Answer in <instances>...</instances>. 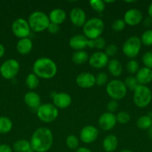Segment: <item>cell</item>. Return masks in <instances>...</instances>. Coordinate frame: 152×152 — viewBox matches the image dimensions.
Wrapping results in <instances>:
<instances>
[{"label": "cell", "instance_id": "1", "mask_svg": "<svg viewBox=\"0 0 152 152\" xmlns=\"http://www.w3.org/2000/svg\"><path fill=\"white\" fill-rule=\"evenodd\" d=\"M53 134L52 131L46 127L36 129L31 137V149L36 152H46L53 145Z\"/></svg>", "mask_w": 152, "mask_h": 152}, {"label": "cell", "instance_id": "2", "mask_svg": "<svg viewBox=\"0 0 152 152\" xmlns=\"http://www.w3.org/2000/svg\"><path fill=\"white\" fill-rule=\"evenodd\" d=\"M58 72V67L52 59L41 57L33 64V74L38 78L49 80L55 77Z\"/></svg>", "mask_w": 152, "mask_h": 152}, {"label": "cell", "instance_id": "3", "mask_svg": "<svg viewBox=\"0 0 152 152\" xmlns=\"http://www.w3.org/2000/svg\"><path fill=\"white\" fill-rule=\"evenodd\" d=\"M104 29V22L100 18L92 17L88 19L83 26V36L89 40L101 37Z\"/></svg>", "mask_w": 152, "mask_h": 152}, {"label": "cell", "instance_id": "4", "mask_svg": "<svg viewBox=\"0 0 152 152\" xmlns=\"http://www.w3.org/2000/svg\"><path fill=\"white\" fill-rule=\"evenodd\" d=\"M28 25L31 31L36 33H40L47 30L50 21L46 13L43 11H34L30 14L28 19Z\"/></svg>", "mask_w": 152, "mask_h": 152}, {"label": "cell", "instance_id": "5", "mask_svg": "<svg viewBox=\"0 0 152 152\" xmlns=\"http://www.w3.org/2000/svg\"><path fill=\"white\" fill-rule=\"evenodd\" d=\"M152 100V92L147 86L139 85L134 91L133 101L138 108H143L147 107Z\"/></svg>", "mask_w": 152, "mask_h": 152}, {"label": "cell", "instance_id": "6", "mask_svg": "<svg viewBox=\"0 0 152 152\" xmlns=\"http://www.w3.org/2000/svg\"><path fill=\"white\" fill-rule=\"evenodd\" d=\"M106 91L112 99L118 101L126 96L128 89L124 82L119 80H113L107 84Z\"/></svg>", "mask_w": 152, "mask_h": 152}, {"label": "cell", "instance_id": "7", "mask_svg": "<svg viewBox=\"0 0 152 152\" xmlns=\"http://www.w3.org/2000/svg\"><path fill=\"white\" fill-rule=\"evenodd\" d=\"M58 109L52 103L40 105L37 109V117L43 123H49L55 121L58 117Z\"/></svg>", "mask_w": 152, "mask_h": 152}, {"label": "cell", "instance_id": "8", "mask_svg": "<svg viewBox=\"0 0 152 152\" xmlns=\"http://www.w3.org/2000/svg\"><path fill=\"white\" fill-rule=\"evenodd\" d=\"M142 48V42L138 37H131L128 38L122 46L123 53L128 58H135L139 53Z\"/></svg>", "mask_w": 152, "mask_h": 152}, {"label": "cell", "instance_id": "9", "mask_svg": "<svg viewBox=\"0 0 152 152\" xmlns=\"http://www.w3.org/2000/svg\"><path fill=\"white\" fill-rule=\"evenodd\" d=\"M19 71V63L14 59L4 61L0 67L1 75L6 80H12L18 74Z\"/></svg>", "mask_w": 152, "mask_h": 152}, {"label": "cell", "instance_id": "10", "mask_svg": "<svg viewBox=\"0 0 152 152\" xmlns=\"http://www.w3.org/2000/svg\"><path fill=\"white\" fill-rule=\"evenodd\" d=\"M11 30L14 36L19 39L28 38L31 31L28 21L22 18H18L13 21L11 25Z\"/></svg>", "mask_w": 152, "mask_h": 152}, {"label": "cell", "instance_id": "11", "mask_svg": "<svg viewBox=\"0 0 152 152\" xmlns=\"http://www.w3.org/2000/svg\"><path fill=\"white\" fill-rule=\"evenodd\" d=\"M98 129L95 126L89 125L84 126L80 130V139L82 142L86 144L92 143L98 138Z\"/></svg>", "mask_w": 152, "mask_h": 152}, {"label": "cell", "instance_id": "12", "mask_svg": "<svg viewBox=\"0 0 152 152\" xmlns=\"http://www.w3.org/2000/svg\"><path fill=\"white\" fill-rule=\"evenodd\" d=\"M116 115L109 111L101 114L98 120V126L103 131L112 130L116 125Z\"/></svg>", "mask_w": 152, "mask_h": 152}, {"label": "cell", "instance_id": "13", "mask_svg": "<svg viewBox=\"0 0 152 152\" xmlns=\"http://www.w3.org/2000/svg\"><path fill=\"white\" fill-rule=\"evenodd\" d=\"M109 57L102 51H97L89 57V63L92 68L101 69L107 65Z\"/></svg>", "mask_w": 152, "mask_h": 152}, {"label": "cell", "instance_id": "14", "mask_svg": "<svg viewBox=\"0 0 152 152\" xmlns=\"http://www.w3.org/2000/svg\"><path fill=\"white\" fill-rule=\"evenodd\" d=\"M123 20L129 26H136L142 20V13L137 8L129 9L125 12Z\"/></svg>", "mask_w": 152, "mask_h": 152}, {"label": "cell", "instance_id": "15", "mask_svg": "<svg viewBox=\"0 0 152 152\" xmlns=\"http://www.w3.org/2000/svg\"><path fill=\"white\" fill-rule=\"evenodd\" d=\"M75 82L81 88H90L95 85V77L91 73H80L76 77Z\"/></svg>", "mask_w": 152, "mask_h": 152}, {"label": "cell", "instance_id": "16", "mask_svg": "<svg viewBox=\"0 0 152 152\" xmlns=\"http://www.w3.org/2000/svg\"><path fill=\"white\" fill-rule=\"evenodd\" d=\"M70 21L73 25L80 28L84 25L86 22V16L84 10L80 7H75L71 10L69 14Z\"/></svg>", "mask_w": 152, "mask_h": 152}, {"label": "cell", "instance_id": "17", "mask_svg": "<svg viewBox=\"0 0 152 152\" xmlns=\"http://www.w3.org/2000/svg\"><path fill=\"white\" fill-rule=\"evenodd\" d=\"M72 97L69 94L65 92L56 93L53 96V105L57 108H66L71 105Z\"/></svg>", "mask_w": 152, "mask_h": 152}, {"label": "cell", "instance_id": "18", "mask_svg": "<svg viewBox=\"0 0 152 152\" xmlns=\"http://www.w3.org/2000/svg\"><path fill=\"white\" fill-rule=\"evenodd\" d=\"M89 39L85 36L77 34L71 37L69 41V45L72 49L77 50H83V49L88 47Z\"/></svg>", "mask_w": 152, "mask_h": 152}, {"label": "cell", "instance_id": "19", "mask_svg": "<svg viewBox=\"0 0 152 152\" xmlns=\"http://www.w3.org/2000/svg\"><path fill=\"white\" fill-rule=\"evenodd\" d=\"M24 101L27 106L33 109H37L41 105L40 95L33 91H30L25 94L24 96Z\"/></svg>", "mask_w": 152, "mask_h": 152}, {"label": "cell", "instance_id": "20", "mask_svg": "<svg viewBox=\"0 0 152 152\" xmlns=\"http://www.w3.org/2000/svg\"><path fill=\"white\" fill-rule=\"evenodd\" d=\"M136 78L139 85L147 86L152 82V69L146 67L139 68L138 72L136 74Z\"/></svg>", "mask_w": 152, "mask_h": 152}, {"label": "cell", "instance_id": "21", "mask_svg": "<svg viewBox=\"0 0 152 152\" xmlns=\"http://www.w3.org/2000/svg\"><path fill=\"white\" fill-rule=\"evenodd\" d=\"M49 21L51 23L60 25L63 23L66 19V13L65 10L61 8H56L52 10L49 15Z\"/></svg>", "mask_w": 152, "mask_h": 152}, {"label": "cell", "instance_id": "22", "mask_svg": "<svg viewBox=\"0 0 152 152\" xmlns=\"http://www.w3.org/2000/svg\"><path fill=\"white\" fill-rule=\"evenodd\" d=\"M119 145V140L116 135L109 134L103 140L102 146L106 152H114Z\"/></svg>", "mask_w": 152, "mask_h": 152}, {"label": "cell", "instance_id": "23", "mask_svg": "<svg viewBox=\"0 0 152 152\" xmlns=\"http://www.w3.org/2000/svg\"><path fill=\"white\" fill-rule=\"evenodd\" d=\"M33 48V42L31 39H20L16 44V50L18 53L22 55H27L31 51Z\"/></svg>", "mask_w": 152, "mask_h": 152}, {"label": "cell", "instance_id": "24", "mask_svg": "<svg viewBox=\"0 0 152 152\" xmlns=\"http://www.w3.org/2000/svg\"><path fill=\"white\" fill-rule=\"evenodd\" d=\"M107 69L112 76L117 77L122 74V71H123V67H122V63L118 59H113L108 62Z\"/></svg>", "mask_w": 152, "mask_h": 152}, {"label": "cell", "instance_id": "25", "mask_svg": "<svg viewBox=\"0 0 152 152\" xmlns=\"http://www.w3.org/2000/svg\"><path fill=\"white\" fill-rule=\"evenodd\" d=\"M13 151L16 152H28L31 150L30 141L27 140H16L13 145Z\"/></svg>", "mask_w": 152, "mask_h": 152}, {"label": "cell", "instance_id": "26", "mask_svg": "<svg viewBox=\"0 0 152 152\" xmlns=\"http://www.w3.org/2000/svg\"><path fill=\"white\" fill-rule=\"evenodd\" d=\"M89 59L88 53L85 50H77L72 56V60L75 65H82Z\"/></svg>", "mask_w": 152, "mask_h": 152}, {"label": "cell", "instance_id": "27", "mask_svg": "<svg viewBox=\"0 0 152 152\" xmlns=\"http://www.w3.org/2000/svg\"><path fill=\"white\" fill-rule=\"evenodd\" d=\"M152 126L151 116L144 115L139 117L137 121V126L142 130H148Z\"/></svg>", "mask_w": 152, "mask_h": 152}, {"label": "cell", "instance_id": "28", "mask_svg": "<svg viewBox=\"0 0 152 152\" xmlns=\"http://www.w3.org/2000/svg\"><path fill=\"white\" fill-rule=\"evenodd\" d=\"M13 127L12 121L6 117H0V134H7Z\"/></svg>", "mask_w": 152, "mask_h": 152}, {"label": "cell", "instance_id": "29", "mask_svg": "<svg viewBox=\"0 0 152 152\" xmlns=\"http://www.w3.org/2000/svg\"><path fill=\"white\" fill-rule=\"evenodd\" d=\"M40 80L39 78L34 74H29L25 79V85L31 90L37 88L39 86Z\"/></svg>", "mask_w": 152, "mask_h": 152}, {"label": "cell", "instance_id": "30", "mask_svg": "<svg viewBox=\"0 0 152 152\" xmlns=\"http://www.w3.org/2000/svg\"><path fill=\"white\" fill-rule=\"evenodd\" d=\"M66 146L68 147L69 149H77V148H78L79 145L78 139H77V137H76L75 135L70 134L66 137Z\"/></svg>", "mask_w": 152, "mask_h": 152}, {"label": "cell", "instance_id": "31", "mask_svg": "<svg viewBox=\"0 0 152 152\" xmlns=\"http://www.w3.org/2000/svg\"><path fill=\"white\" fill-rule=\"evenodd\" d=\"M142 44L146 46L152 45V29L146 30L142 33L140 37Z\"/></svg>", "mask_w": 152, "mask_h": 152}, {"label": "cell", "instance_id": "32", "mask_svg": "<svg viewBox=\"0 0 152 152\" xmlns=\"http://www.w3.org/2000/svg\"><path fill=\"white\" fill-rule=\"evenodd\" d=\"M124 83H125L127 89H130V90L133 91L139 86L136 77H134V76H129V77H127Z\"/></svg>", "mask_w": 152, "mask_h": 152}, {"label": "cell", "instance_id": "33", "mask_svg": "<svg viewBox=\"0 0 152 152\" xmlns=\"http://www.w3.org/2000/svg\"><path fill=\"white\" fill-rule=\"evenodd\" d=\"M89 5L98 13H102L105 9V3L102 0H92L89 1Z\"/></svg>", "mask_w": 152, "mask_h": 152}, {"label": "cell", "instance_id": "34", "mask_svg": "<svg viewBox=\"0 0 152 152\" xmlns=\"http://www.w3.org/2000/svg\"><path fill=\"white\" fill-rule=\"evenodd\" d=\"M126 69L128 73L131 74H135L139 70V65L138 62L134 59H131L128 62L126 65Z\"/></svg>", "mask_w": 152, "mask_h": 152}, {"label": "cell", "instance_id": "35", "mask_svg": "<svg viewBox=\"0 0 152 152\" xmlns=\"http://www.w3.org/2000/svg\"><path fill=\"white\" fill-rule=\"evenodd\" d=\"M116 118L120 124H126L131 120V115L127 111H120L116 115Z\"/></svg>", "mask_w": 152, "mask_h": 152}, {"label": "cell", "instance_id": "36", "mask_svg": "<svg viewBox=\"0 0 152 152\" xmlns=\"http://www.w3.org/2000/svg\"><path fill=\"white\" fill-rule=\"evenodd\" d=\"M142 60L143 65H145L144 67L152 69V51L145 52L143 54Z\"/></svg>", "mask_w": 152, "mask_h": 152}, {"label": "cell", "instance_id": "37", "mask_svg": "<svg viewBox=\"0 0 152 152\" xmlns=\"http://www.w3.org/2000/svg\"><path fill=\"white\" fill-rule=\"evenodd\" d=\"M107 80H108V76L106 73H98L95 77V85L98 86H104L106 83H107Z\"/></svg>", "mask_w": 152, "mask_h": 152}, {"label": "cell", "instance_id": "38", "mask_svg": "<svg viewBox=\"0 0 152 152\" xmlns=\"http://www.w3.org/2000/svg\"><path fill=\"white\" fill-rule=\"evenodd\" d=\"M125 25H126V24H125V21L123 19H116V20H115L113 22V24H112V28L116 32H120V31H122L125 29Z\"/></svg>", "mask_w": 152, "mask_h": 152}, {"label": "cell", "instance_id": "39", "mask_svg": "<svg viewBox=\"0 0 152 152\" xmlns=\"http://www.w3.org/2000/svg\"><path fill=\"white\" fill-rule=\"evenodd\" d=\"M118 51V48L116 45L110 44L109 45L106 46L104 48V53L107 55V56H113L116 54Z\"/></svg>", "mask_w": 152, "mask_h": 152}, {"label": "cell", "instance_id": "40", "mask_svg": "<svg viewBox=\"0 0 152 152\" xmlns=\"http://www.w3.org/2000/svg\"><path fill=\"white\" fill-rule=\"evenodd\" d=\"M93 42L94 48H95L101 50V49H104L106 48V40L103 37H100L95 39L93 40Z\"/></svg>", "mask_w": 152, "mask_h": 152}, {"label": "cell", "instance_id": "41", "mask_svg": "<svg viewBox=\"0 0 152 152\" xmlns=\"http://www.w3.org/2000/svg\"><path fill=\"white\" fill-rule=\"evenodd\" d=\"M118 107H119V103L117 101L114 100V99H111L107 103V109H108L109 112L113 113V114L117 111Z\"/></svg>", "mask_w": 152, "mask_h": 152}, {"label": "cell", "instance_id": "42", "mask_svg": "<svg viewBox=\"0 0 152 152\" xmlns=\"http://www.w3.org/2000/svg\"><path fill=\"white\" fill-rule=\"evenodd\" d=\"M59 30H60L59 25H55V24H53V23H51V22H50V24H49V27H48V28H47V31L52 34H57V33H58Z\"/></svg>", "mask_w": 152, "mask_h": 152}, {"label": "cell", "instance_id": "43", "mask_svg": "<svg viewBox=\"0 0 152 152\" xmlns=\"http://www.w3.org/2000/svg\"><path fill=\"white\" fill-rule=\"evenodd\" d=\"M0 152H12V148L10 145L7 144H1L0 145Z\"/></svg>", "mask_w": 152, "mask_h": 152}, {"label": "cell", "instance_id": "44", "mask_svg": "<svg viewBox=\"0 0 152 152\" xmlns=\"http://www.w3.org/2000/svg\"><path fill=\"white\" fill-rule=\"evenodd\" d=\"M144 25L145 27H150L152 25V19L151 17H147L144 21Z\"/></svg>", "mask_w": 152, "mask_h": 152}, {"label": "cell", "instance_id": "45", "mask_svg": "<svg viewBox=\"0 0 152 152\" xmlns=\"http://www.w3.org/2000/svg\"><path fill=\"white\" fill-rule=\"evenodd\" d=\"M75 152H92L89 148H86V147H80V148H77Z\"/></svg>", "mask_w": 152, "mask_h": 152}, {"label": "cell", "instance_id": "46", "mask_svg": "<svg viewBox=\"0 0 152 152\" xmlns=\"http://www.w3.org/2000/svg\"><path fill=\"white\" fill-rule=\"evenodd\" d=\"M4 52H5V49L4 47L1 44H0V58L2 57L4 54Z\"/></svg>", "mask_w": 152, "mask_h": 152}, {"label": "cell", "instance_id": "47", "mask_svg": "<svg viewBox=\"0 0 152 152\" xmlns=\"http://www.w3.org/2000/svg\"><path fill=\"white\" fill-rule=\"evenodd\" d=\"M148 13L149 15V17L152 19V2L149 4L148 7Z\"/></svg>", "mask_w": 152, "mask_h": 152}, {"label": "cell", "instance_id": "48", "mask_svg": "<svg viewBox=\"0 0 152 152\" xmlns=\"http://www.w3.org/2000/svg\"><path fill=\"white\" fill-rule=\"evenodd\" d=\"M148 134L149 137H150L151 139H152V126L148 130Z\"/></svg>", "mask_w": 152, "mask_h": 152}, {"label": "cell", "instance_id": "49", "mask_svg": "<svg viewBox=\"0 0 152 152\" xmlns=\"http://www.w3.org/2000/svg\"><path fill=\"white\" fill-rule=\"evenodd\" d=\"M120 152H134V151H131V150H128V149H124V150H122Z\"/></svg>", "mask_w": 152, "mask_h": 152}, {"label": "cell", "instance_id": "50", "mask_svg": "<svg viewBox=\"0 0 152 152\" xmlns=\"http://www.w3.org/2000/svg\"><path fill=\"white\" fill-rule=\"evenodd\" d=\"M113 2H114V1H107V0L104 1V3H113Z\"/></svg>", "mask_w": 152, "mask_h": 152}, {"label": "cell", "instance_id": "51", "mask_svg": "<svg viewBox=\"0 0 152 152\" xmlns=\"http://www.w3.org/2000/svg\"><path fill=\"white\" fill-rule=\"evenodd\" d=\"M28 152H36V151H33V150L32 149H31V150H30V151H28Z\"/></svg>", "mask_w": 152, "mask_h": 152}, {"label": "cell", "instance_id": "52", "mask_svg": "<svg viewBox=\"0 0 152 152\" xmlns=\"http://www.w3.org/2000/svg\"><path fill=\"white\" fill-rule=\"evenodd\" d=\"M151 117H152V113H151Z\"/></svg>", "mask_w": 152, "mask_h": 152}]
</instances>
